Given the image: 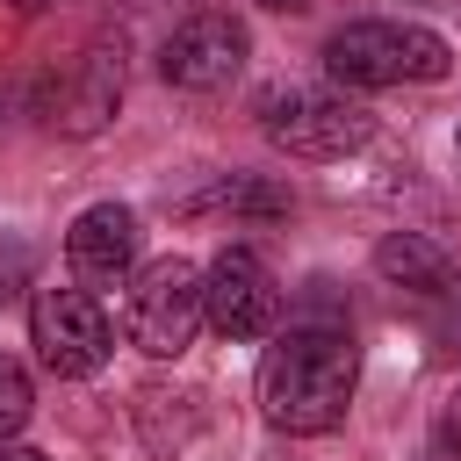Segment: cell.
I'll list each match as a JSON object with an SVG mask.
<instances>
[{
	"mask_svg": "<svg viewBox=\"0 0 461 461\" xmlns=\"http://www.w3.org/2000/svg\"><path fill=\"white\" fill-rule=\"evenodd\" d=\"M0 461H50V454H36V447H14V439H0Z\"/></svg>",
	"mask_w": 461,
	"mask_h": 461,
	"instance_id": "5bb4252c",
	"label": "cell"
},
{
	"mask_svg": "<svg viewBox=\"0 0 461 461\" xmlns=\"http://www.w3.org/2000/svg\"><path fill=\"white\" fill-rule=\"evenodd\" d=\"M36 411V389H29V367L14 353H0V439H14Z\"/></svg>",
	"mask_w": 461,
	"mask_h": 461,
	"instance_id": "8fae6325",
	"label": "cell"
},
{
	"mask_svg": "<svg viewBox=\"0 0 461 461\" xmlns=\"http://www.w3.org/2000/svg\"><path fill=\"white\" fill-rule=\"evenodd\" d=\"M259 137L288 158H353L375 137V115L346 86H310V79H274L252 101Z\"/></svg>",
	"mask_w": 461,
	"mask_h": 461,
	"instance_id": "7a4b0ae2",
	"label": "cell"
},
{
	"mask_svg": "<svg viewBox=\"0 0 461 461\" xmlns=\"http://www.w3.org/2000/svg\"><path fill=\"white\" fill-rule=\"evenodd\" d=\"M122 331H130L137 353L180 360L194 346V331H202V267L180 259V252L137 267L130 274V303H122Z\"/></svg>",
	"mask_w": 461,
	"mask_h": 461,
	"instance_id": "277c9868",
	"label": "cell"
},
{
	"mask_svg": "<svg viewBox=\"0 0 461 461\" xmlns=\"http://www.w3.org/2000/svg\"><path fill=\"white\" fill-rule=\"evenodd\" d=\"M29 339H36V360L58 375V382H86L108 367L115 353V331L101 317V303L86 288H36L29 303Z\"/></svg>",
	"mask_w": 461,
	"mask_h": 461,
	"instance_id": "5b68a950",
	"label": "cell"
},
{
	"mask_svg": "<svg viewBox=\"0 0 461 461\" xmlns=\"http://www.w3.org/2000/svg\"><path fill=\"white\" fill-rule=\"evenodd\" d=\"M202 202H216V209H245V216H281V209H288V194H274V187H259V180H223V187H209Z\"/></svg>",
	"mask_w": 461,
	"mask_h": 461,
	"instance_id": "7c38bea8",
	"label": "cell"
},
{
	"mask_svg": "<svg viewBox=\"0 0 461 461\" xmlns=\"http://www.w3.org/2000/svg\"><path fill=\"white\" fill-rule=\"evenodd\" d=\"M360 382V346L339 317H295L267 353H259V411L281 432H331L346 425Z\"/></svg>",
	"mask_w": 461,
	"mask_h": 461,
	"instance_id": "6da1fadb",
	"label": "cell"
},
{
	"mask_svg": "<svg viewBox=\"0 0 461 461\" xmlns=\"http://www.w3.org/2000/svg\"><path fill=\"white\" fill-rule=\"evenodd\" d=\"M115 108H122V58H115L108 43H94V50H79L72 72L50 86L43 122H50L58 137H94V130L115 122Z\"/></svg>",
	"mask_w": 461,
	"mask_h": 461,
	"instance_id": "ba28073f",
	"label": "cell"
},
{
	"mask_svg": "<svg viewBox=\"0 0 461 461\" xmlns=\"http://www.w3.org/2000/svg\"><path fill=\"white\" fill-rule=\"evenodd\" d=\"M447 454H454V461H461V396H454V403H447Z\"/></svg>",
	"mask_w": 461,
	"mask_h": 461,
	"instance_id": "4fadbf2b",
	"label": "cell"
},
{
	"mask_svg": "<svg viewBox=\"0 0 461 461\" xmlns=\"http://www.w3.org/2000/svg\"><path fill=\"white\" fill-rule=\"evenodd\" d=\"M454 151H461V137H454Z\"/></svg>",
	"mask_w": 461,
	"mask_h": 461,
	"instance_id": "2e32d148",
	"label": "cell"
},
{
	"mask_svg": "<svg viewBox=\"0 0 461 461\" xmlns=\"http://www.w3.org/2000/svg\"><path fill=\"white\" fill-rule=\"evenodd\" d=\"M245 72V22L223 7H194L173 22V36L158 43V79L180 94H223Z\"/></svg>",
	"mask_w": 461,
	"mask_h": 461,
	"instance_id": "8992f818",
	"label": "cell"
},
{
	"mask_svg": "<svg viewBox=\"0 0 461 461\" xmlns=\"http://www.w3.org/2000/svg\"><path fill=\"white\" fill-rule=\"evenodd\" d=\"M375 274L396 281V288H411V295H447L454 288V259L432 238H418V230H389L375 245Z\"/></svg>",
	"mask_w": 461,
	"mask_h": 461,
	"instance_id": "30bf717a",
	"label": "cell"
},
{
	"mask_svg": "<svg viewBox=\"0 0 461 461\" xmlns=\"http://www.w3.org/2000/svg\"><path fill=\"white\" fill-rule=\"evenodd\" d=\"M454 50L439 29L425 22H389V14H367V22H346L331 29L324 43V72L353 94H375V86H403V79H447Z\"/></svg>",
	"mask_w": 461,
	"mask_h": 461,
	"instance_id": "3957f363",
	"label": "cell"
},
{
	"mask_svg": "<svg viewBox=\"0 0 461 461\" xmlns=\"http://www.w3.org/2000/svg\"><path fill=\"white\" fill-rule=\"evenodd\" d=\"M259 7H274V14H303V7H317V0H259Z\"/></svg>",
	"mask_w": 461,
	"mask_h": 461,
	"instance_id": "9a60e30c",
	"label": "cell"
},
{
	"mask_svg": "<svg viewBox=\"0 0 461 461\" xmlns=\"http://www.w3.org/2000/svg\"><path fill=\"white\" fill-rule=\"evenodd\" d=\"M274 317H281V288H274V274H267L259 252L230 245V252H216L202 267V324L216 339H238V346L245 339H267Z\"/></svg>",
	"mask_w": 461,
	"mask_h": 461,
	"instance_id": "52a82bcc",
	"label": "cell"
},
{
	"mask_svg": "<svg viewBox=\"0 0 461 461\" xmlns=\"http://www.w3.org/2000/svg\"><path fill=\"white\" fill-rule=\"evenodd\" d=\"M65 259H72V274L86 281V295H94V288H122V281L137 274V216H130L122 202L79 209L72 230H65Z\"/></svg>",
	"mask_w": 461,
	"mask_h": 461,
	"instance_id": "9c48e42d",
	"label": "cell"
}]
</instances>
